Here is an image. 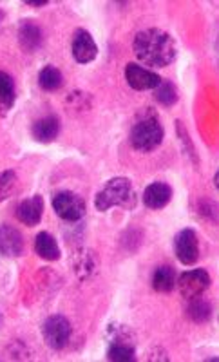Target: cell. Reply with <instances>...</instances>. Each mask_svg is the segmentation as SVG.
Listing matches in <instances>:
<instances>
[{"label":"cell","mask_w":219,"mask_h":362,"mask_svg":"<svg viewBox=\"0 0 219 362\" xmlns=\"http://www.w3.org/2000/svg\"><path fill=\"white\" fill-rule=\"evenodd\" d=\"M133 49L140 62L149 67H169L178 57L174 37L160 28L143 29L134 37Z\"/></svg>","instance_id":"6da1fadb"},{"label":"cell","mask_w":219,"mask_h":362,"mask_svg":"<svg viewBox=\"0 0 219 362\" xmlns=\"http://www.w3.org/2000/svg\"><path fill=\"white\" fill-rule=\"evenodd\" d=\"M163 138H165V129L156 112L153 111L141 112L129 132L131 147L138 153H153L154 148L163 144Z\"/></svg>","instance_id":"7a4b0ae2"},{"label":"cell","mask_w":219,"mask_h":362,"mask_svg":"<svg viewBox=\"0 0 219 362\" xmlns=\"http://www.w3.org/2000/svg\"><path fill=\"white\" fill-rule=\"evenodd\" d=\"M136 205V192L133 181L125 176H116L98 190L95 198V206L98 212H107L112 206H122L125 210L134 209Z\"/></svg>","instance_id":"3957f363"},{"label":"cell","mask_w":219,"mask_h":362,"mask_svg":"<svg viewBox=\"0 0 219 362\" xmlns=\"http://www.w3.org/2000/svg\"><path fill=\"white\" fill-rule=\"evenodd\" d=\"M71 335H73V326H71L69 319L60 313L49 315L42 325V339L54 351L64 350L69 344Z\"/></svg>","instance_id":"277c9868"},{"label":"cell","mask_w":219,"mask_h":362,"mask_svg":"<svg viewBox=\"0 0 219 362\" xmlns=\"http://www.w3.org/2000/svg\"><path fill=\"white\" fill-rule=\"evenodd\" d=\"M51 205H53L54 214L67 223H78L87 212V205L82 196L71 190H60L54 194Z\"/></svg>","instance_id":"5b68a950"},{"label":"cell","mask_w":219,"mask_h":362,"mask_svg":"<svg viewBox=\"0 0 219 362\" xmlns=\"http://www.w3.org/2000/svg\"><path fill=\"white\" fill-rule=\"evenodd\" d=\"M211 274L205 268H194V270L183 272L182 276L176 279V286H178L182 297L187 300L194 299V297L203 296L211 288Z\"/></svg>","instance_id":"8992f818"},{"label":"cell","mask_w":219,"mask_h":362,"mask_svg":"<svg viewBox=\"0 0 219 362\" xmlns=\"http://www.w3.org/2000/svg\"><path fill=\"white\" fill-rule=\"evenodd\" d=\"M174 254L185 267H192L199 259V239L194 228H183L174 238Z\"/></svg>","instance_id":"52a82bcc"},{"label":"cell","mask_w":219,"mask_h":362,"mask_svg":"<svg viewBox=\"0 0 219 362\" xmlns=\"http://www.w3.org/2000/svg\"><path fill=\"white\" fill-rule=\"evenodd\" d=\"M71 53H73V58L75 62L82 64H91L93 60H96L98 57V45H96L93 35L87 31V29H76L73 33V40H71Z\"/></svg>","instance_id":"ba28073f"},{"label":"cell","mask_w":219,"mask_h":362,"mask_svg":"<svg viewBox=\"0 0 219 362\" xmlns=\"http://www.w3.org/2000/svg\"><path fill=\"white\" fill-rule=\"evenodd\" d=\"M125 80H127L129 87H133L134 90H154L162 83L163 78L147 67L138 66V64H127L125 66Z\"/></svg>","instance_id":"9c48e42d"},{"label":"cell","mask_w":219,"mask_h":362,"mask_svg":"<svg viewBox=\"0 0 219 362\" xmlns=\"http://www.w3.org/2000/svg\"><path fill=\"white\" fill-rule=\"evenodd\" d=\"M172 187L165 181H154L143 190V205L150 210H162L172 202Z\"/></svg>","instance_id":"30bf717a"},{"label":"cell","mask_w":219,"mask_h":362,"mask_svg":"<svg viewBox=\"0 0 219 362\" xmlns=\"http://www.w3.org/2000/svg\"><path fill=\"white\" fill-rule=\"evenodd\" d=\"M24 238L20 230L11 225H0V255L2 257H20L24 254Z\"/></svg>","instance_id":"8fae6325"},{"label":"cell","mask_w":219,"mask_h":362,"mask_svg":"<svg viewBox=\"0 0 219 362\" xmlns=\"http://www.w3.org/2000/svg\"><path fill=\"white\" fill-rule=\"evenodd\" d=\"M17 37L18 44L25 53H37L44 45V31L35 21H22Z\"/></svg>","instance_id":"7c38bea8"},{"label":"cell","mask_w":219,"mask_h":362,"mask_svg":"<svg viewBox=\"0 0 219 362\" xmlns=\"http://www.w3.org/2000/svg\"><path fill=\"white\" fill-rule=\"evenodd\" d=\"M42 216H44V198L40 194H35L18 203L17 219L25 226H37L42 221Z\"/></svg>","instance_id":"4fadbf2b"},{"label":"cell","mask_w":219,"mask_h":362,"mask_svg":"<svg viewBox=\"0 0 219 362\" xmlns=\"http://www.w3.org/2000/svg\"><path fill=\"white\" fill-rule=\"evenodd\" d=\"M60 134V119L57 116H44V118L37 119L31 127V136L38 144H51Z\"/></svg>","instance_id":"5bb4252c"},{"label":"cell","mask_w":219,"mask_h":362,"mask_svg":"<svg viewBox=\"0 0 219 362\" xmlns=\"http://www.w3.org/2000/svg\"><path fill=\"white\" fill-rule=\"evenodd\" d=\"M17 102V86L9 73L0 71V116H8Z\"/></svg>","instance_id":"9a60e30c"},{"label":"cell","mask_w":219,"mask_h":362,"mask_svg":"<svg viewBox=\"0 0 219 362\" xmlns=\"http://www.w3.org/2000/svg\"><path fill=\"white\" fill-rule=\"evenodd\" d=\"M35 252L38 254V257L46 261H58L60 259V247H58V241L53 234L49 232H40L35 238Z\"/></svg>","instance_id":"2e32d148"},{"label":"cell","mask_w":219,"mask_h":362,"mask_svg":"<svg viewBox=\"0 0 219 362\" xmlns=\"http://www.w3.org/2000/svg\"><path fill=\"white\" fill-rule=\"evenodd\" d=\"M176 279L178 274L170 264H162L158 267L153 274V288L158 293H170L176 288Z\"/></svg>","instance_id":"e0dca14e"},{"label":"cell","mask_w":219,"mask_h":362,"mask_svg":"<svg viewBox=\"0 0 219 362\" xmlns=\"http://www.w3.org/2000/svg\"><path fill=\"white\" fill-rule=\"evenodd\" d=\"M107 361L134 362L136 361V346L129 341H109Z\"/></svg>","instance_id":"ac0fdd59"},{"label":"cell","mask_w":219,"mask_h":362,"mask_svg":"<svg viewBox=\"0 0 219 362\" xmlns=\"http://www.w3.org/2000/svg\"><path fill=\"white\" fill-rule=\"evenodd\" d=\"M187 317L191 319L196 325H203V322H208L212 317V305L211 300H207L205 297H194V299H189V305H187Z\"/></svg>","instance_id":"d6986e66"},{"label":"cell","mask_w":219,"mask_h":362,"mask_svg":"<svg viewBox=\"0 0 219 362\" xmlns=\"http://www.w3.org/2000/svg\"><path fill=\"white\" fill-rule=\"evenodd\" d=\"M96 257L91 250H78L73 255V270L78 276V279H87L96 272Z\"/></svg>","instance_id":"ffe728a7"},{"label":"cell","mask_w":219,"mask_h":362,"mask_svg":"<svg viewBox=\"0 0 219 362\" xmlns=\"http://www.w3.org/2000/svg\"><path fill=\"white\" fill-rule=\"evenodd\" d=\"M38 86L44 90H58L64 86V74L62 71L54 66H46L42 67L40 73H38Z\"/></svg>","instance_id":"44dd1931"},{"label":"cell","mask_w":219,"mask_h":362,"mask_svg":"<svg viewBox=\"0 0 219 362\" xmlns=\"http://www.w3.org/2000/svg\"><path fill=\"white\" fill-rule=\"evenodd\" d=\"M154 100L163 107H172L179 100L178 87L174 86L170 80H162V83L154 89Z\"/></svg>","instance_id":"7402d4cb"},{"label":"cell","mask_w":219,"mask_h":362,"mask_svg":"<svg viewBox=\"0 0 219 362\" xmlns=\"http://www.w3.org/2000/svg\"><path fill=\"white\" fill-rule=\"evenodd\" d=\"M18 176L15 170H2L0 173V203L9 199L17 190Z\"/></svg>","instance_id":"603a6c76"},{"label":"cell","mask_w":219,"mask_h":362,"mask_svg":"<svg viewBox=\"0 0 219 362\" xmlns=\"http://www.w3.org/2000/svg\"><path fill=\"white\" fill-rule=\"evenodd\" d=\"M66 102L71 109H80V111L91 109V96H89V93H83V90H73L67 96Z\"/></svg>","instance_id":"cb8c5ba5"},{"label":"cell","mask_w":219,"mask_h":362,"mask_svg":"<svg viewBox=\"0 0 219 362\" xmlns=\"http://www.w3.org/2000/svg\"><path fill=\"white\" fill-rule=\"evenodd\" d=\"M24 4L29 8H46L49 4V0H24Z\"/></svg>","instance_id":"d4e9b609"},{"label":"cell","mask_w":219,"mask_h":362,"mask_svg":"<svg viewBox=\"0 0 219 362\" xmlns=\"http://www.w3.org/2000/svg\"><path fill=\"white\" fill-rule=\"evenodd\" d=\"M2 321H4V319H2V313H0V328H2Z\"/></svg>","instance_id":"484cf974"},{"label":"cell","mask_w":219,"mask_h":362,"mask_svg":"<svg viewBox=\"0 0 219 362\" xmlns=\"http://www.w3.org/2000/svg\"><path fill=\"white\" fill-rule=\"evenodd\" d=\"M2 18H4V13L0 11V22H2Z\"/></svg>","instance_id":"4316f807"}]
</instances>
